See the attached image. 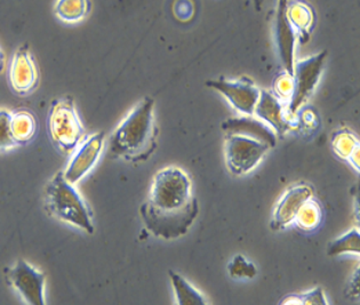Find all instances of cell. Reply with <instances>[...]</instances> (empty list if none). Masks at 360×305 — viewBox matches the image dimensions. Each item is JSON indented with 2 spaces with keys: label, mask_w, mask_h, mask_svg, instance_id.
I'll use <instances>...</instances> for the list:
<instances>
[{
  "label": "cell",
  "mask_w": 360,
  "mask_h": 305,
  "mask_svg": "<svg viewBox=\"0 0 360 305\" xmlns=\"http://www.w3.org/2000/svg\"><path fill=\"white\" fill-rule=\"evenodd\" d=\"M206 85L220 92L236 110L248 116L253 115L261 91L252 80L241 78L237 82H229L224 78H220L217 80H208Z\"/></svg>",
  "instance_id": "cell-8"
},
{
  "label": "cell",
  "mask_w": 360,
  "mask_h": 305,
  "mask_svg": "<svg viewBox=\"0 0 360 305\" xmlns=\"http://www.w3.org/2000/svg\"><path fill=\"white\" fill-rule=\"evenodd\" d=\"M228 270H229L230 275L233 278H250L252 279L257 273V268L254 266V264L246 261L245 257L241 255L233 257V259L229 263Z\"/></svg>",
  "instance_id": "cell-23"
},
{
  "label": "cell",
  "mask_w": 360,
  "mask_h": 305,
  "mask_svg": "<svg viewBox=\"0 0 360 305\" xmlns=\"http://www.w3.org/2000/svg\"><path fill=\"white\" fill-rule=\"evenodd\" d=\"M254 113L259 119L268 122L272 129L279 134H283L290 129V120L287 119L284 105L279 98L272 93L261 91L259 101H257Z\"/></svg>",
  "instance_id": "cell-13"
},
{
  "label": "cell",
  "mask_w": 360,
  "mask_h": 305,
  "mask_svg": "<svg viewBox=\"0 0 360 305\" xmlns=\"http://www.w3.org/2000/svg\"><path fill=\"white\" fill-rule=\"evenodd\" d=\"M226 135H244L257 138L268 143L270 147L276 145V135L269 126L250 117H240L226 120L222 125Z\"/></svg>",
  "instance_id": "cell-14"
},
{
  "label": "cell",
  "mask_w": 360,
  "mask_h": 305,
  "mask_svg": "<svg viewBox=\"0 0 360 305\" xmlns=\"http://www.w3.org/2000/svg\"><path fill=\"white\" fill-rule=\"evenodd\" d=\"M294 221H296L300 229L304 231L316 229L321 221V206L317 202L311 200V198L308 199L300 208Z\"/></svg>",
  "instance_id": "cell-19"
},
{
  "label": "cell",
  "mask_w": 360,
  "mask_h": 305,
  "mask_svg": "<svg viewBox=\"0 0 360 305\" xmlns=\"http://www.w3.org/2000/svg\"><path fill=\"white\" fill-rule=\"evenodd\" d=\"M13 138L18 145L30 142L37 131V122L32 113L29 111L20 110L12 113L11 122Z\"/></svg>",
  "instance_id": "cell-16"
},
{
  "label": "cell",
  "mask_w": 360,
  "mask_h": 305,
  "mask_svg": "<svg viewBox=\"0 0 360 305\" xmlns=\"http://www.w3.org/2000/svg\"><path fill=\"white\" fill-rule=\"evenodd\" d=\"M198 214L189 175L175 166L157 171L147 202L140 208L148 231L165 240L180 238L189 231Z\"/></svg>",
  "instance_id": "cell-1"
},
{
  "label": "cell",
  "mask_w": 360,
  "mask_h": 305,
  "mask_svg": "<svg viewBox=\"0 0 360 305\" xmlns=\"http://www.w3.org/2000/svg\"><path fill=\"white\" fill-rule=\"evenodd\" d=\"M312 197V190L305 184L292 186L276 206L270 226L274 231L283 229L295 220L296 214L308 199Z\"/></svg>",
  "instance_id": "cell-12"
},
{
  "label": "cell",
  "mask_w": 360,
  "mask_h": 305,
  "mask_svg": "<svg viewBox=\"0 0 360 305\" xmlns=\"http://www.w3.org/2000/svg\"><path fill=\"white\" fill-rule=\"evenodd\" d=\"M91 11L89 0H56L54 14L65 23L75 25L83 21Z\"/></svg>",
  "instance_id": "cell-15"
},
{
  "label": "cell",
  "mask_w": 360,
  "mask_h": 305,
  "mask_svg": "<svg viewBox=\"0 0 360 305\" xmlns=\"http://www.w3.org/2000/svg\"><path fill=\"white\" fill-rule=\"evenodd\" d=\"M292 89H293V77L286 74L281 76L276 82V92L281 98H290L292 95Z\"/></svg>",
  "instance_id": "cell-25"
},
{
  "label": "cell",
  "mask_w": 360,
  "mask_h": 305,
  "mask_svg": "<svg viewBox=\"0 0 360 305\" xmlns=\"http://www.w3.org/2000/svg\"><path fill=\"white\" fill-rule=\"evenodd\" d=\"M281 304H327L321 288H316L312 292L303 295H290L285 299Z\"/></svg>",
  "instance_id": "cell-24"
},
{
  "label": "cell",
  "mask_w": 360,
  "mask_h": 305,
  "mask_svg": "<svg viewBox=\"0 0 360 305\" xmlns=\"http://www.w3.org/2000/svg\"><path fill=\"white\" fill-rule=\"evenodd\" d=\"M333 148L338 156L347 159L359 169V141L350 131H338L333 138Z\"/></svg>",
  "instance_id": "cell-17"
},
{
  "label": "cell",
  "mask_w": 360,
  "mask_h": 305,
  "mask_svg": "<svg viewBox=\"0 0 360 305\" xmlns=\"http://www.w3.org/2000/svg\"><path fill=\"white\" fill-rule=\"evenodd\" d=\"M8 77L12 89L18 94H29L37 87L39 74L28 45L20 47L13 56Z\"/></svg>",
  "instance_id": "cell-11"
},
{
  "label": "cell",
  "mask_w": 360,
  "mask_h": 305,
  "mask_svg": "<svg viewBox=\"0 0 360 305\" xmlns=\"http://www.w3.org/2000/svg\"><path fill=\"white\" fill-rule=\"evenodd\" d=\"M270 145L244 135H226V164L232 174L244 175L252 171L268 152Z\"/></svg>",
  "instance_id": "cell-5"
},
{
  "label": "cell",
  "mask_w": 360,
  "mask_h": 305,
  "mask_svg": "<svg viewBox=\"0 0 360 305\" xmlns=\"http://www.w3.org/2000/svg\"><path fill=\"white\" fill-rule=\"evenodd\" d=\"M7 281L19 292L22 299L31 305L45 303V275L37 268L19 259L15 266L6 271Z\"/></svg>",
  "instance_id": "cell-7"
},
{
  "label": "cell",
  "mask_w": 360,
  "mask_h": 305,
  "mask_svg": "<svg viewBox=\"0 0 360 305\" xmlns=\"http://www.w3.org/2000/svg\"><path fill=\"white\" fill-rule=\"evenodd\" d=\"M360 253V235L357 229H352L345 235L330 242L327 254L336 257L340 254Z\"/></svg>",
  "instance_id": "cell-21"
},
{
  "label": "cell",
  "mask_w": 360,
  "mask_h": 305,
  "mask_svg": "<svg viewBox=\"0 0 360 305\" xmlns=\"http://www.w3.org/2000/svg\"><path fill=\"white\" fill-rule=\"evenodd\" d=\"M326 56V52L318 53L317 56L304 58L294 65L292 76L293 89L290 95L288 112L294 115L312 94L323 74Z\"/></svg>",
  "instance_id": "cell-6"
},
{
  "label": "cell",
  "mask_w": 360,
  "mask_h": 305,
  "mask_svg": "<svg viewBox=\"0 0 360 305\" xmlns=\"http://www.w3.org/2000/svg\"><path fill=\"white\" fill-rule=\"evenodd\" d=\"M45 202L47 211L53 216L77 226L89 235L94 233L92 211L75 184L65 179L63 171L56 173L47 183Z\"/></svg>",
  "instance_id": "cell-3"
},
{
  "label": "cell",
  "mask_w": 360,
  "mask_h": 305,
  "mask_svg": "<svg viewBox=\"0 0 360 305\" xmlns=\"http://www.w3.org/2000/svg\"><path fill=\"white\" fill-rule=\"evenodd\" d=\"M287 16L295 31H299L301 36L307 37L312 25L311 10L304 4L294 3L292 6L287 7Z\"/></svg>",
  "instance_id": "cell-20"
},
{
  "label": "cell",
  "mask_w": 360,
  "mask_h": 305,
  "mask_svg": "<svg viewBox=\"0 0 360 305\" xmlns=\"http://www.w3.org/2000/svg\"><path fill=\"white\" fill-rule=\"evenodd\" d=\"M287 0H278L276 13V43L286 74L293 76L296 31L287 16Z\"/></svg>",
  "instance_id": "cell-10"
},
{
  "label": "cell",
  "mask_w": 360,
  "mask_h": 305,
  "mask_svg": "<svg viewBox=\"0 0 360 305\" xmlns=\"http://www.w3.org/2000/svg\"><path fill=\"white\" fill-rule=\"evenodd\" d=\"M253 3L255 10L259 12V11H261V6H262V0H253Z\"/></svg>",
  "instance_id": "cell-27"
},
{
  "label": "cell",
  "mask_w": 360,
  "mask_h": 305,
  "mask_svg": "<svg viewBox=\"0 0 360 305\" xmlns=\"http://www.w3.org/2000/svg\"><path fill=\"white\" fill-rule=\"evenodd\" d=\"M11 122L12 112L6 109H0V151L13 149L18 145L13 138Z\"/></svg>",
  "instance_id": "cell-22"
},
{
  "label": "cell",
  "mask_w": 360,
  "mask_h": 305,
  "mask_svg": "<svg viewBox=\"0 0 360 305\" xmlns=\"http://www.w3.org/2000/svg\"><path fill=\"white\" fill-rule=\"evenodd\" d=\"M4 69H5V54L0 48V74L3 72Z\"/></svg>",
  "instance_id": "cell-26"
},
{
  "label": "cell",
  "mask_w": 360,
  "mask_h": 305,
  "mask_svg": "<svg viewBox=\"0 0 360 305\" xmlns=\"http://www.w3.org/2000/svg\"><path fill=\"white\" fill-rule=\"evenodd\" d=\"M49 131L56 147L65 152L72 151L83 140L85 129L71 96L53 101L49 113Z\"/></svg>",
  "instance_id": "cell-4"
},
{
  "label": "cell",
  "mask_w": 360,
  "mask_h": 305,
  "mask_svg": "<svg viewBox=\"0 0 360 305\" xmlns=\"http://www.w3.org/2000/svg\"><path fill=\"white\" fill-rule=\"evenodd\" d=\"M171 278L172 285L174 288L177 304L180 305H204L206 304L202 294L195 290L193 285L188 283L184 277H181L176 272L168 271Z\"/></svg>",
  "instance_id": "cell-18"
},
{
  "label": "cell",
  "mask_w": 360,
  "mask_h": 305,
  "mask_svg": "<svg viewBox=\"0 0 360 305\" xmlns=\"http://www.w3.org/2000/svg\"><path fill=\"white\" fill-rule=\"evenodd\" d=\"M104 138L105 134L103 131H98L86 138L78 148L67 169L63 171L65 179L70 183H78L94 167L103 149Z\"/></svg>",
  "instance_id": "cell-9"
},
{
  "label": "cell",
  "mask_w": 360,
  "mask_h": 305,
  "mask_svg": "<svg viewBox=\"0 0 360 305\" xmlns=\"http://www.w3.org/2000/svg\"><path fill=\"white\" fill-rule=\"evenodd\" d=\"M155 101L144 98L120 122L110 138V153L131 162H146L157 149Z\"/></svg>",
  "instance_id": "cell-2"
}]
</instances>
